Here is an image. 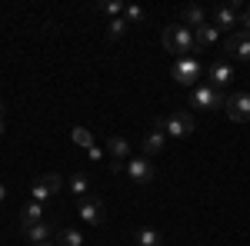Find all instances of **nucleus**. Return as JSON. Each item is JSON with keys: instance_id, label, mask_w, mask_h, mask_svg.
<instances>
[{"instance_id": "obj_24", "label": "nucleus", "mask_w": 250, "mask_h": 246, "mask_svg": "<svg viewBox=\"0 0 250 246\" xmlns=\"http://www.w3.org/2000/svg\"><path fill=\"white\" fill-rule=\"evenodd\" d=\"M124 7H127V3H120V0H104V3H97V10H100V14H110V17H124Z\"/></svg>"}, {"instance_id": "obj_23", "label": "nucleus", "mask_w": 250, "mask_h": 246, "mask_svg": "<svg viewBox=\"0 0 250 246\" xmlns=\"http://www.w3.org/2000/svg\"><path fill=\"white\" fill-rule=\"evenodd\" d=\"M127 30H130V27H127V20H124V17H114L110 23H107V40H120Z\"/></svg>"}, {"instance_id": "obj_2", "label": "nucleus", "mask_w": 250, "mask_h": 246, "mask_svg": "<svg viewBox=\"0 0 250 246\" xmlns=\"http://www.w3.org/2000/svg\"><path fill=\"white\" fill-rule=\"evenodd\" d=\"M157 123H160V130L167 133V136H173V140H187L193 133V114L190 110H173V114L167 116H157Z\"/></svg>"}, {"instance_id": "obj_8", "label": "nucleus", "mask_w": 250, "mask_h": 246, "mask_svg": "<svg viewBox=\"0 0 250 246\" xmlns=\"http://www.w3.org/2000/svg\"><path fill=\"white\" fill-rule=\"evenodd\" d=\"M237 20H240V0L224 3V7H217L210 14V23L217 30H237Z\"/></svg>"}, {"instance_id": "obj_11", "label": "nucleus", "mask_w": 250, "mask_h": 246, "mask_svg": "<svg viewBox=\"0 0 250 246\" xmlns=\"http://www.w3.org/2000/svg\"><path fill=\"white\" fill-rule=\"evenodd\" d=\"M233 76H237V70H233L227 60H213L210 67H207V83H210V87H217V90H224Z\"/></svg>"}, {"instance_id": "obj_15", "label": "nucleus", "mask_w": 250, "mask_h": 246, "mask_svg": "<svg viewBox=\"0 0 250 246\" xmlns=\"http://www.w3.org/2000/svg\"><path fill=\"white\" fill-rule=\"evenodd\" d=\"M210 20V14L204 10V7H197V3H190V7H184L180 10V23L187 27V30H197V27H204Z\"/></svg>"}, {"instance_id": "obj_16", "label": "nucleus", "mask_w": 250, "mask_h": 246, "mask_svg": "<svg viewBox=\"0 0 250 246\" xmlns=\"http://www.w3.org/2000/svg\"><path fill=\"white\" fill-rule=\"evenodd\" d=\"M217 40H220V30L213 27L210 20H207L204 27H197V30H193V47H197V50H207V47L217 43Z\"/></svg>"}, {"instance_id": "obj_12", "label": "nucleus", "mask_w": 250, "mask_h": 246, "mask_svg": "<svg viewBox=\"0 0 250 246\" xmlns=\"http://www.w3.org/2000/svg\"><path fill=\"white\" fill-rule=\"evenodd\" d=\"M164 147H167V133L160 130V123L154 120V130L147 133V136H144V143H140V156H150V160H154Z\"/></svg>"}, {"instance_id": "obj_10", "label": "nucleus", "mask_w": 250, "mask_h": 246, "mask_svg": "<svg viewBox=\"0 0 250 246\" xmlns=\"http://www.w3.org/2000/svg\"><path fill=\"white\" fill-rule=\"evenodd\" d=\"M224 50H227L233 60L247 63V60H250V34H247V30H233L230 37L224 40Z\"/></svg>"}, {"instance_id": "obj_14", "label": "nucleus", "mask_w": 250, "mask_h": 246, "mask_svg": "<svg viewBox=\"0 0 250 246\" xmlns=\"http://www.w3.org/2000/svg\"><path fill=\"white\" fill-rule=\"evenodd\" d=\"M54 233H57V227H54L50 220H43V223H37V227L23 229V236L30 240V246H37V243H54Z\"/></svg>"}, {"instance_id": "obj_19", "label": "nucleus", "mask_w": 250, "mask_h": 246, "mask_svg": "<svg viewBox=\"0 0 250 246\" xmlns=\"http://www.w3.org/2000/svg\"><path fill=\"white\" fill-rule=\"evenodd\" d=\"M54 240H57V246H83V236H80V229H74V227H57Z\"/></svg>"}, {"instance_id": "obj_9", "label": "nucleus", "mask_w": 250, "mask_h": 246, "mask_svg": "<svg viewBox=\"0 0 250 246\" xmlns=\"http://www.w3.org/2000/svg\"><path fill=\"white\" fill-rule=\"evenodd\" d=\"M224 110H227V116H230L233 123H247L250 120V90H240V94L227 96Z\"/></svg>"}, {"instance_id": "obj_22", "label": "nucleus", "mask_w": 250, "mask_h": 246, "mask_svg": "<svg viewBox=\"0 0 250 246\" xmlns=\"http://www.w3.org/2000/svg\"><path fill=\"white\" fill-rule=\"evenodd\" d=\"M70 140H74L77 147H83V150L94 147V133L87 130V127H74V130H70Z\"/></svg>"}, {"instance_id": "obj_26", "label": "nucleus", "mask_w": 250, "mask_h": 246, "mask_svg": "<svg viewBox=\"0 0 250 246\" xmlns=\"http://www.w3.org/2000/svg\"><path fill=\"white\" fill-rule=\"evenodd\" d=\"M110 173H124V163L120 160H110Z\"/></svg>"}, {"instance_id": "obj_18", "label": "nucleus", "mask_w": 250, "mask_h": 246, "mask_svg": "<svg viewBox=\"0 0 250 246\" xmlns=\"http://www.w3.org/2000/svg\"><path fill=\"white\" fill-rule=\"evenodd\" d=\"M134 243L137 246H164V236L154 227H140V229H134Z\"/></svg>"}, {"instance_id": "obj_3", "label": "nucleus", "mask_w": 250, "mask_h": 246, "mask_svg": "<svg viewBox=\"0 0 250 246\" xmlns=\"http://www.w3.org/2000/svg\"><path fill=\"white\" fill-rule=\"evenodd\" d=\"M224 103H227L224 90L210 87L207 80H200V83L190 90V107H197V110H224Z\"/></svg>"}, {"instance_id": "obj_29", "label": "nucleus", "mask_w": 250, "mask_h": 246, "mask_svg": "<svg viewBox=\"0 0 250 246\" xmlns=\"http://www.w3.org/2000/svg\"><path fill=\"white\" fill-rule=\"evenodd\" d=\"M37 246H57V243H37Z\"/></svg>"}, {"instance_id": "obj_25", "label": "nucleus", "mask_w": 250, "mask_h": 246, "mask_svg": "<svg viewBox=\"0 0 250 246\" xmlns=\"http://www.w3.org/2000/svg\"><path fill=\"white\" fill-rule=\"evenodd\" d=\"M237 30H247V34H250V10H240V20H237Z\"/></svg>"}, {"instance_id": "obj_17", "label": "nucleus", "mask_w": 250, "mask_h": 246, "mask_svg": "<svg viewBox=\"0 0 250 246\" xmlns=\"http://www.w3.org/2000/svg\"><path fill=\"white\" fill-rule=\"evenodd\" d=\"M20 229H30V227H37V223H43V220H47V216H43V203H34V200H30V203H27V207L20 209Z\"/></svg>"}, {"instance_id": "obj_7", "label": "nucleus", "mask_w": 250, "mask_h": 246, "mask_svg": "<svg viewBox=\"0 0 250 246\" xmlns=\"http://www.w3.org/2000/svg\"><path fill=\"white\" fill-rule=\"evenodd\" d=\"M60 189H63V180H60L57 173H43L34 180V187H30V196H34V203H43V200H50V196H57Z\"/></svg>"}, {"instance_id": "obj_21", "label": "nucleus", "mask_w": 250, "mask_h": 246, "mask_svg": "<svg viewBox=\"0 0 250 246\" xmlns=\"http://www.w3.org/2000/svg\"><path fill=\"white\" fill-rule=\"evenodd\" d=\"M124 20H127V27H137V23L147 20V10L137 7V3H127V7H124Z\"/></svg>"}, {"instance_id": "obj_13", "label": "nucleus", "mask_w": 250, "mask_h": 246, "mask_svg": "<svg viewBox=\"0 0 250 246\" xmlns=\"http://www.w3.org/2000/svg\"><path fill=\"white\" fill-rule=\"evenodd\" d=\"M107 153H110V160H120V163H127V160L134 156V147H130V140H127V136H120V133H110V136H107Z\"/></svg>"}, {"instance_id": "obj_28", "label": "nucleus", "mask_w": 250, "mask_h": 246, "mask_svg": "<svg viewBox=\"0 0 250 246\" xmlns=\"http://www.w3.org/2000/svg\"><path fill=\"white\" fill-rule=\"evenodd\" d=\"M3 196H7V187H3V183H0V200H3Z\"/></svg>"}, {"instance_id": "obj_1", "label": "nucleus", "mask_w": 250, "mask_h": 246, "mask_svg": "<svg viewBox=\"0 0 250 246\" xmlns=\"http://www.w3.org/2000/svg\"><path fill=\"white\" fill-rule=\"evenodd\" d=\"M160 43H164V50L180 54V57H193V54H197V47H193V30H187L184 23H167L164 34H160Z\"/></svg>"}, {"instance_id": "obj_20", "label": "nucleus", "mask_w": 250, "mask_h": 246, "mask_svg": "<svg viewBox=\"0 0 250 246\" xmlns=\"http://www.w3.org/2000/svg\"><path fill=\"white\" fill-rule=\"evenodd\" d=\"M67 189H70L77 200H83V196H87V189H90V180H87V173H74V176H70V183H67Z\"/></svg>"}, {"instance_id": "obj_27", "label": "nucleus", "mask_w": 250, "mask_h": 246, "mask_svg": "<svg viewBox=\"0 0 250 246\" xmlns=\"http://www.w3.org/2000/svg\"><path fill=\"white\" fill-rule=\"evenodd\" d=\"M3 114H7V107L0 103V136H3Z\"/></svg>"}, {"instance_id": "obj_6", "label": "nucleus", "mask_w": 250, "mask_h": 246, "mask_svg": "<svg viewBox=\"0 0 250 246\" xmlns=\"http://www.w3.org/2000/svg\"><path fill=\"white\" fill-rule=\"evenodd\" d=\"M77 213H80V220L90 223V227H104V220H107V207H104L100 196H83V200H77Z\"/></svg>"}, {"instance_id": "obj_4", "label": "nucleus", "mask_w": 250, "mask_h": 246, "mask_svg": "<svg viewBox=\"0 0 250 246\" xmlns=\"http://www.w3.org/2000/svg\"><path fill=\"white\" fill-rule=\"evenodd\" d=\"M200 74H204V63L197 57H180L170 67L173 83H180V87H197V83H200Z\"/></svg>"}, {"instance_id": "obj_5", "label": "nucleus", "mask_w": 250, "mask_h": 246, "mask_svg": "<svg viewBox=\"0 0 250 246\" xmlns=\"http://www.w3.org/2000/svg\"><path fill=\"white\" fill-rule=\"evenodd\" d=\"M124 170H127V176H130L134 183H140V187H150L157 180V170H154V160H150V156H130V160L124 163Z\"/></svg>"}]
</instances>
